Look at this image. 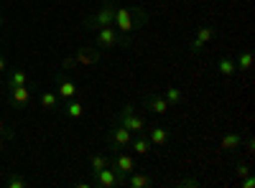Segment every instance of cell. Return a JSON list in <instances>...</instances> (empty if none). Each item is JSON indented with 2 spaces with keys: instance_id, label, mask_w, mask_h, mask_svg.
Masks as SVG:
<instances>
[{
  "instance_id": "cell-1",
  "label": "cell",
  "mask_w": 255,
  "mask_h": 188,
  "mask_svg": "<svg viewBox=\"0 0 255 188\" xmlns=\"http://www.w3.org/2000/svg\"><path fill=\"white\" fill-rule=\"evenodd\" d=\"M148 23V13L140 5H118L115 8V18H113V26L123 33V36H130L133 31L143 28Z\"/></svg>"
},
{
  "instance_id": "cell-2",
  "label": "cell",
  "mask_w": 255,
  "mask_h": 188,
  "mask_svg": "<svg viewBox=\"0 0 255 188\" xmlns=\"http://www.w3.org/2000/svg\"><path fill=\"white\" fill-rule=\"evenodd\" d=\"M95 33V46L100 51H110V49H125V51H130L133 49V38L130 36H123L115 26H102Z\"/></svg>"
},
{
  "instance_id": "cell-3",
  "label": "cell",
  "mask_w": 255,
  "mask_h": 188,
  "mask_svg": "<svg viewBox=\"0 0 255 188\" xmlns=\"http://www.w3.org/2000/svg\"><path fill=\"white\" fill-rule=\"evenodd\" d=\"M113 122H118V125H123V127H128L133 135H138V132H143V130L148 127L145 120L135 112V104H125V107H120V110L115 112Z\"/></svg>"
},
{
  "instance_id": "cell-4",
  "label": "cell",
  "mask_w": 255,
  "mask_h": 188,
  "mask_svg": "<svg viewBox=\"0 0 255 188\" xmlns=\"http://www.w3.org/2000/svg\"><path fill=\"white\" fill-rule=\"evenodd\" d=\"M115 8H118V3H102L95 13H90L87 18H84V28L87 31H97V28H102V26H113V18H115Z\"/></svg>"
},
{
  "instance_id": "cell-5",
  "label": "cell",
  "mask_w": 255,
  "mask_h": 188,
  "mask_svg": "<svg viewBox=\"0 0 255 188\" xmlns=\"http://www.w3.org/2000/svg\"><path fill=\"white\" fill-rule=\"evenodd\" d=\"M110 168L118 173L120 183L125 186V178L130 176L133 171H138L135 155H133V153H123V150H113V155H110Z\"/></svg>"
},
{
  "instance_id": "cell-6",
  "label": "cell",
  "mask_w": 255,
  "mask_h": 188,
  "mask_svg": "<svg viewBox=\"0 0 255 188\" xmlns=\"http://www.w3.org/2000/svg\"><path fill=\"white\" fill-rule=\"evenodd\" d=\"M215 36H217V28L212 26V23H204V26H199L197 31H194V36L189 38V54H202L204 51V46L209 44V41H215Z\"/></svg>"
},
{
  "instance_id": "cell-7",
  "label": "cell",
  "mask_w": 255,
  "mask_h": 188,
  "mask_svg": "<svg viewBox=\"0 0 255 188\" xmlns=\"http://www.w3.org/2000/svg\"><path fill=\"white\" fill-rule=\"evenodd\" d=\"M130 140H133V132L128 130V127H123V125L113 122V127L108 130V145H110V150H125L128 145H130Z\"/></svg>"
},
{
  "instance_id": "cell-8",
  "label": "cell",
  "mask_w": 255,
  "mask_h": 188,
  "mask_svg": "<svg viewBox=\"0 0 255 188\" xmlns=\"http://www.w3.org/2000/svg\"><path fill=\"white\" fill-rule=\"evenodd\" d=\"M92 173V186H100V188H115V186H123L120 183V178H118V173L110 168V165H108V168H102V171H90Z\"/></svg>"
},
{
  "instance_id": "cell-9",
  "label": "cell",
  "mask_w": 255,
  "mask_h": 188,
  "mask_svg": "<svg viewBox=\"0 0 255 188\" xmlns=\"http://www.w3.org/2000/svg\"><path fill=\"white\" fill-rule=\"evenodd\" d=\"M143 104H145V110H151V112H156V115H168V110H171V104H168V102L163 99L161 89L148 92V94H145V99H143Z\"/></svg>"
},
{
  "instance_id": "cell-10",
  "label": "cell",
  "mask_w": 255,
  "mask_h": 188,
  "mask_svg": "<svg viewBox=\"0 0 255 188\" xmlns=\"http://www.w3.org/2000/svg\"><path fill=\"white\" fill-rule=\"evenodd\" d=\"M145 132V137H148V142H151V148H166L168 142H171V130L168 127H145L143 130Z\"/></svg>"
},
{
  "instance_id": "cell-11",
  "label": "cell",
  "mask_w": 255,
  "mask_h": 188,
  "mask_svg": "<svg viewBox=\"0 0 255 188\" xmlns=\"http://www.w3.org/2000/svg\"><path fill=\"white\" fill-rule=\"evenodd\" d=\"M243 140H245V132L243 130H235V132H225L222 140H220V150L232 155V153H238L243 148Z\"/></svg>"
},
{
  "instance_id": "cell-12",
  "label": "cell",
  "mask_w": 255,
  "mask_h": 188,
  "mask_svg": "<svg viewBox=\"0 0 255 188\" xmlns=\"http://www.w3.org/2000/svg\"><path fill=\"white\" fill-rule=\"evenodd\" d=\"M8 102L13 104V107H28V104H31L28 84H23V87H8Z\"/></svg>"
},
{
  "instance_id": "cell-13",
  "label": "cell",
  "mask_w": 255,
  "mask_h": 188,
  "mask_svg": "<svg viewBox=\"0 0 255 188\" xmlns=\"http://www.w3.org/2000/svg\"><path fill=\"white\" fill-rule=\"evenodd\" d=\"M125 186H130V188H151V186H156V176L145 173V171H133L130 176L125 178Z\"/></svg>"
},
{
  "instance_id": "cell-14",
  "label": "cell",
  "mask_w": 255,
  "mask_h": 188,
  "mask_svg": "<svg viewBox=\"0 0 255 188\" xmlns=\"http://www.w3.org/2000/svg\"><path fill=\"white\" fill-rule=\"evenodd\" d=\"M77 94H79V87H77L74 79H59L56 81V97L59 99L67 102V99H74Z\"/></svg>"
},
{
  "instance_id": "cell-15",
  "label": "cell",
  "mask_w": 255,
  "mask_h": 188,
  "mask_svg": "<svg viewBox=\"0 0 255 188\" xmlns=\"http://www.w3.org/2000/svg\"><path fill=\"white\" fill-rule=\"evenodd\" d=\"M135 155H148L151 153V142H148V137H145V132H138V135H133V140H130V145H128Z\"/></svg>"
},
{
  "instance_id": "cell-16",
  "label": "cell",
  "mask_w": 255,
  "mask_h": 188,
  "mask_svg": "<svg viewBox=\"0 0 255 188\" xmlns=\"http://www.w3.org/2000/svg\"><path fill=\"white\" fill-rule=\"evenodd\" d=\"M100 59H102V51L100 49H82V51L74 54L77 64H97Z\"/></svg>"
},
{
  "instance_id": "cell-17",
  "label": "cell",
  "mask_w": 255,
  "mask_h": 188,
  "mask_svg": "<svg viewBox=\"0 0 255 188\" xmlns=\"http://www.w3.org/2000/svg\"><path fill=\"white\" fill-rule=\"evenodd\" d=\"M217 74H220V76H225V79H230V76H235V74H238V66H235V59H232V56H222V59L217 61Z\"/></svg>"
},
{
  "instance_id": "cell-18",
  "label": "cell",
  "mask_w": 255,
  "mask_h": 188,
  "mask_svg": "<svg viewBox=\"0 0 255 188\" xmlns=\"http://www.w3.org/2000/svg\"><path fill=\"white\" fill-rule=\"evenodd\" d=\"M64 117H69V120H79L82 115H84V107H82V102L74 97V99H67L64 102Z\"/></svg>"
},
{
  "instance_id": "cell-19",
  "label": "cell",
  "mask_w": 255,
  "mask_h": 188,
  "mask_svg": "<svg viewBox=\"0 0 255 188\" xmlns=\"http://www.w3.org/2000/svg\"><path fill=\"white\" fill-rule=\"evenodd\" d=\"M38 104H41V110L54 112V110H56V104H59V97H56V92H51V89H44V92L38 94Z\"/></svg>"
},
{
  "instance_id": "cell-20",
  "label": "cell",
  "mask_w": 255,
  "mask_h": 188,
  "mask_svg": "<svg viewBox=\"0 0 255 188\" xmlns=\"http://www.w3.org/2000/svg\"><path fill=\"white\" fill-rule=\"evenodd\" d=\"M28 71L26 69H10V74H8V81H5V87H23V84H28Z\"/></svg>"
},
{
  "instance_id": "cell-21",
  "label": "cell",
  "mask_w": 255,
  "mask_h": 188,
  "mask_svg": "<svg viewBox=\"0 0 255 188\" xmlns=\"http://www.w3.org/2000/svg\"><path fill=\"white\" fill-rule=\"evenodd\" d=\"M161 94H163V99L171 104V107H179V104L184 102V92L181 89H176V87H163L161 89Z\"/></svg>"
},
{
  "instance_id": "cell-22",
  "label": "cell",
  "mask_w": 255,
  "mask_h": 188,
  "mask_svg": "<svg viewBox=\"0 0 255 188\" xmlns=\"http://www.w3.org/2000/svg\"><path fill=\"white\" fill-rule=\"evenodd\" d=\"M232 59H235L238 71H250V69H253V51H250V49L240 51L238 56H232Z\"/></svg>"
},
{
  "instance_id": "cell-23",
  "label": "cell",
  "mask_w": 255,
  "mask_h": 188,
  "mask_svg": "<svg viewBox=\"0 0 255 188\" xmlns=\"http://www.w3.org/2000/svg\"><path fill=\"white\" fill-rule=\"evenodd\" d=\"M110 165V155H102V153H90V171H102Z\"/></svg>"
},
{
  "instance_id": "cell-24",
  "label": "cell",
  "mask_w": 255,
  "mask_h": 188,
  "mask_svg": "<svg viewBox=\"0 0 255 188\" xmlns=\"http://www.w3.org/2000/svg\"><path fill=\"white\" fill-rule=\"evenodd\" d=\"M5 186H8V188H28L31 181L23 178V176H8V178H5Z\"/></svg>"
},
{
  "instance_id": "cell-25",
  "label": "cell",
  "mask_w": 255,
  "mask_h": 188,
  "mask_svg": "<svg viewBox=\"0 0 255 188\" xmlns=\"http://www.w3.org/2000/svg\"><path fill=\"white\" fill-rule=\"evenodd\" d=\"M235 176H238V181L248 178V176H250V165H248V163H238V165H235Z\"/></svg>"
},
{
  "instance_id": "cell-26",
  "label": "cell",
  "mask_w": 255,
  "mask_h": 188,
  "mask_svg": "<svg viewBox=\"0 0 255 188\" xmlns=\"http://www.w3.org/2000/svg\"><path fill=\"white\" fill-rule=\"evenodd\" d=\"M202 181L199 178H179V186H189V188H197Z\"/></svg>"
},
{
  "instance_id": "cell-27",
  "label": "cell",
  "mask_w": 255,
  "mask_h": 188,
  "mask_svg": "<svg viewBox=\"0 0 255 188\" xmlns=\"http://www.w3.org/2000/svg\"><path fill=\"white\" fill-rule=\"evenodd\" d=\"M243 145H245V153H248V155H253V153H255V142H253V137H248V135H245Z\"/></svg>"
},
{
  "instance_id": "cell-28",
  "label": "cell",
  "mask_w": 255,
  "mask_h": 188,
  "mask_svg": "<svg viewBox=\"0 0 255 188\" xmlns=\"http://www.w3.org/2000/svg\"><path fill=\"white\" fill-rule=\"evenodd\" d=\"M0 135H8V137H10V140H13V137H15V132H13V130H8V127H5V122H3V117H0Z\"/></svg>"
},
{
  "instance_id": "cell-29",
  "label": "cell",
  "mask_w": 255,
  "mask_h": 188,
  "mask_svg": "<svg viewBox=\"0 0 255 188\" xmlns=\"http://www.w3.org/2000/svg\"><path fill=\"white\" fill-rule=\"evenodd\" d=\"M240 186H243V188H255V178H253V173H250L248 178H243V181H240Z\"/></svg>"
},
{
  "instance_id": "cell-30",
  "label": "cell",
  "mask_w": 255,
  "mask_h": 188,
  "mask_svg": "<svg viewBox=\"0 0 255 188\" xmlns=\"http://www.w3.org/2000/svg\"><path fill=\"white\" fill-rule=\"evenodd\" d=\"M5 69H8V59L0 54V71H5Z\"/></svg>"
},
{
  "instance_id": "cell-31",
  "label": "cell",
  "mask_w": 255,
  "mask_h": 188,
  "mask_svg": "<svg viewBox=\"0 0 255 188\" xmlns=\"http://www.w3.org/2000/svg\"><path fill=\"white\" fill-rule=\"evenodd\" d=\"M8 140H10L8 135H0V153H3V150H5V142H8Z\"/></svg>"
},
{
  "instance_id": "cell-32",
  "label": "cell",
  "mask_w": 255,
  "mask_h": 188,
  "mask_svg": "<svg viewBox=\"0 0 255 188\" xmlns=\"http://www.w3.org/2000/svg\"><path fill=\"white\" fill-rule=\"evenodd\" d=\"M0 28H3V15H0Z\"/></svg>"
},
{
  "instance_id": "cell-33",
  "label": "cell",
  "mask_w": 255,
  "mask_h": 188,
  "mask_svg": "<svg viewBox=\"0 0 255 188\" xmlns=\"http://www.w3.org/2000/svg\"><path fill=\"white\" fill-rule=\"evenodd\" d=\"M0 84H3V81H0Z\"/></svg>"
}]
</instances>
